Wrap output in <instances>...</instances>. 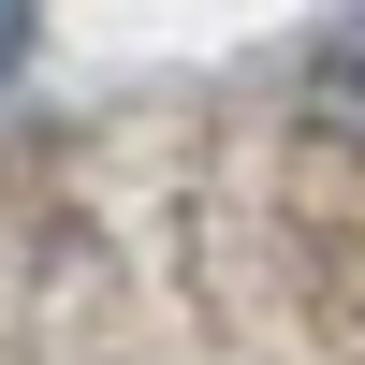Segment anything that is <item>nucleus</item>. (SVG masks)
I'll return each instance as SVG.
<instances>
[{"label":"nucleus","instance_id":"obj_1","mask_svg":"<svg viewBox=\"0 0 365 365\" xmlns=\"http://www.w3.org/2000/svg\"><path fill=\"white\" fill-rule=\"evenodd\" d=\"M307 117L365 146V15H336V29H322V58H307Z\"/></svg>","mask_w":365,"mask_h":365},{"label":"nucleus","instance_id":"obj_2","mask_svg":"<svg viewBox=\"0 0 365 365\" xmlns=\"http://www.w3.org/2000/svg\"><path fill=\"white\" fill-rule=\"evenodd\" d=\"M15 58H29V0H0V73H15Z\"/></svg>","mask_w":365,"mask_h":365}]
</instances>
